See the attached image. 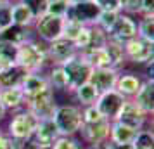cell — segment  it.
<instances>
[{"mask_svg":"<svg viewBox=\"0 0 154 149\" xmlns=\"http://www.w3.org/2000/svg\"><path fill=\"white\" fill-rule=\"evenodd\" d=\"M133 102L146 114L152 116L154 113V80L152 78L142 80V85H140L137 95L133 97Z\"/></svg>","mask_w":154,"mask_h":149,"instance_id":"cell-16","label":"cell"},{"mask_svg":"<svg viewBox=\"0 0 154 149\" xmlns=\"http://www.w3.org/2000/svg\"><path fill=\"white\" fill-rule=\"evenodd\" d=\"M147 120H149V114H146L142 109H140L133 99H126L125 106L121 109V113L118 116V121L119 123H123L126 127H132L135 130H142V128L146 127Z\"/></svg>","mask_w":154,"mask_h":149,"instance_id":"cell-13","label":"cell"},{"mask_svg":"<svg viewBox=\"0 0 154 149\" xmlns=\"http://www.w3.org/2000/svg\"><path fill=\"white\" fill-rule=\"evenodd\" d=\"M50 149H85L83 142L75 135H59Z\"/></svg>","mask_w":154,"mask_h":149,"instance_id":"cell-31","label":"cell"},{"mask_svg":"<svg viewBox=\"0 0 154 149\" xmlns=\"http://www.w3.org/2000/svg\"><path fill=\"white\" fill-rule=\"evenodd\" d=\"M88 149H106L104 144H100V146H94V147H88Z\"/></svg>","mask_w":154,"mask_h":149,"instance_id":"cell-46","label":"cell"},{"mask_svg":"<svg viewBox=\"0 0 154 149\" xmlns=\"http://www.w3.org/2000/svg\"><path fill=\"white\" fill-rule=\"evenodd\" d=\"M69 0H49V5H47V14L52 16H66V11L69 7Z\"/></svg>","mask_w":154,"mask_h":149,"instance_id":"cell-37","label":"cell"},{"mask_svg":"<svg viewBox=\"0 0 154 149\" xmlns=\"http://www.w3.org/2000/svg\"><path fill=\"white\" fill-rule=\"evenodd\" d=\"M102 118L104 116L99 113L95 104L82 107V123H94V121H99V120H102Z\"/></svg>","mask_w":154,"mask_h":149,"instance_id":"cell-38","label":"cell"},{"mask_svg":"<svg viewBox=\"0 0 154 149\" xmlns=\"http://www.w3.org/2000/svg\"><path fill=\"white\" fill-rule=\"evenodd\" d=\"M47 87H49V82H47L43 73H28L26 78L23 80L21 83V90L24 94V97L29 99V97H33L36 94H40Z\"/></svg>","mask_w":154,"mask_h":149,"instance_id":"cell-21","label":"cell"},{"mask_svg":"<svg viewBox=\"0 0 154 149\" xmlns=\"http://www.w3.org/2000/svg\"><path fill=\"white\" fill-rule=\"evenodd\" d=\"M104 146H106V149H135L133 147V142L132 144H116V142L107 141V142H104Z\"/></svg>","mask_w":154,"mask_h":149,"instance_id":"cell-43","label":"cell"},{"mask_svg":"<svg viewBox=\"0 0 154 149\" xmlns=\"http://www.w3.org/2000/svg\"><path fill=\"white\" fill-rule=\"evenodd\" d=\"M95 5L100 11H107V12H121L119 9V0H94Z\"/></svg>","mask_w":154,"mask_h":149,"instance_id":"cell-41","label":"cell"},{"mask_svg":"<svg viewBox=\"0 0 154 149\" xmlns=\"http://www.w3.org/2000/svg\"><path fill=\"white\" fill-rule=\"evenodd\" d=\"M107 42V33L104 29H100L97 24L90 26V38H88V45L87 49H97V47H104ZM85 49V50H87Z\"/></svg>","mask_w":154,"mask_h":149,"instance_id":"cell-32","label":"cell"},{"mask_svg":"<svg viewBox=\"0 0 154 149\" xmlns=\"http://www.w3.org/2000/svg\"><path fill=\"white\" fill-rule=\"evenodd\" d=\"M38 121L40 120L29 109L23 107L19 111H14L12 118L7 123V132L5 134H9L16 141H28L38 127Z\"/></svg>","mask_w":154,"mask_h":149,"instance_id":"cell-3","label":"cell"},{"mask_svg":"<svg viewBox=\"0 0 154 149\" xmlns=\"http://www.w3.org/2000/svg\"><path fill=\"white\" fill-rule=\"evenodd\" d=\"M125 59L133 64H149L154 59V42H149L146 38L133 36L132 40L123 43Z\"/></svg>","mask_w":154,"mask_h":149,"instance_id":"cell-7","label":"cell"},{"mask_svg":"<svg viewBox=\"0 0 154 149\" xmlns=\"http://www.w3.org/2000/svg\"><path fill=\"white\" fill-rule=\"evenodd\" d=\"M137 36L154 42V16H140L137 21Z\"/></svg>","mask_w":154,"mask_h":149,"instance_id":"cell-29","label":"cell"},{"mask_svg":"<svg viewBox=\"0 0 154 149\" xmlns=\"http://www.w3.org/2000/svg\"><path fill=\"white\" fill-rule=\"evenodd\" d=\"M17 64L23 66L29 73H43V70L49 66L47 43L40 42L36 38H31L26 43L19 45V49H17Z\"/></svg>","mask_w":154,"mask_h":149,"instance_id":"cell-1","label":"cell"},{"mask_svg":"<svg viewBox=\"0 0 154 149\" xmlns=\"http://www.w3.org/2000/svg\"><path fill=\"white\" fill-rule=\"evenodd\" d=\"M57 106L59 104L56 102V90H52L50 87L43 88L40 94L26 99V102H24V107L29 109L38 120H49V118H52Z\"/></svg>","mask_w":154,"mask_h":149,"instance_id":"cell-5","label":"cell"},{"mask_svg":"<svg viewBox=\"0 0 154 149\" xmlns=\"http://www.w3.org/2000/svg\"><path fill=\"white\" fill-rule=\"evenodd\" d=\"M0 132H2V130H0Z\"/></svg>","mask_w":154,"mask_h":149,"instance_id":"cell-47","label":"cell"},{"mask_svg":"<svg viewBox=\"0 0 154 149\" xmlns=\"http://www.w3.org/2000/svg\"><path fill=\"white\" fill-rule=\"evenodd\" d=\"M80 2H90V0H69V4H80Z\"/></svg>","mask_w":154,"mask_h":149,"instance_id":"cell-45","label":"cell"},{"mask_svg":"<svg viewBox=\"0 0 154 149\" xmlns=\"http://www.w3.org/2000/svg\"><path fill=\"white\" fill-rule=\"evenodd\" d=\"M140 2L142 0H119V9L125 14L139 16L140 14Z\"/></svg>","mask_w":154,"mask_h":149,"instance_id":"cell-39","label":"cell"},{"mask_svg":"<svg viewBox=\"0 0 154 149\" xmlns=\"http://www.w3.org/2000/svg\"><path fill=\"white\" fill-rule=\"evenodd\" d=\"M140 85H142V78L137 73H119L116 85H114V90H118L126 99H133L139 92Z\"/></svg>","mask_w":154,"mask_h":149,"instance_id":"cell-17","label":"cell"},{"mask_svg":"<svg viewBox=\"0 0 154 149\" xmlns=\"http://www.w3.org/2000/svg\"><path fill=\"white\" fill-rule=\"evenodd\" d=\"M29 71H26L23 66L14 64L11 68L0 70V88H12V87H21L23 80L26 78Z\"/></svg>","mask_w":154,"mask_h":149,"instance_id":"cell-20","label":"cell"},{"mask_svg":"<svg viewBox=\"0 0 154 149\" xmlns=\"http://www.w3.org/2000/svg\"><path fill=\"white\" fill-rule=\"evenodd\" d=\"M64 19L63 16H52V14H43L38 17L33 24V33H35L40 42L50 43L56 42L59 38H63V29H64Z\"/></svg>","mask_w":154,"mask_h":149,"instance_id":"cell-4","label":"cell"},{"mask_svg":"<svg viewBox=\"0 0 154 149\" xmlns=\"http://www.w3.org/2000/svg\"><path fill=\"white\" fill-rule=\"evenodd\" d=\"M82 29H83V24L66 19V21H64V29H63V38H66V40H69V42L73 43L76 40V36L80 35Z\"/></svg>","mask_w":154,"mask_h":149,"instance_id":"cell-35","label":"cell"},{"mask_svg":"<svg viewBox=\"0 0 154 149\" xmlns=\"http://www.w3.org/2000/svg\"><path fill=\"white\" fill-rule=\"evenodd\" d=\"M137 132L132 127H126L123 123H119L118 120L111 121V127H109V139L107 141L116 142V144H132L137 137Z\"/></svg>","mask_w":154,"mask_h":149,"instance_id":"cell-22","label":"cell"},{"mask_svg":"<svg viewBox=\"0 0 154 149\" xmlns=\"http://www.w3.org/2000/svg\"><path fill=\"white\" fill-rule=\"evenodd\" d=\"M12 24V0H0V31Z\"/></svg>","mask_w":154,"mask_h":149,"instance_id":"cell-33","label":"cell"},{"mask_svg":"<svg viewBox=\"0 0 154 149\" xmlns=\"http://www.w3.org/2000/svg\"><path fill=\"white\" fill-rule=\"evenodd\" d=\"M76 54L78 50L75 49V45L66 38H59L56 42L47 43V56H49L50 64H64Z\"/></svg>","mask_w":154,"mask_h":149,"instance_id":"cell-14","label":"cell"},{"mask_svg":"<svg viewBox=\"0 0 154 149\" xmlns=\"http://www.w3.org/2000/svg\"><path fill=\"white\" fill-rule=\"evenodd\" d=\"M118 14L119 12H107V11H100V14H99V19H97V24L100 29H104L106 33L112 28V24L116 23L118 19Z\"/></svg>","mask_w":154,"mask_h":149,"instance_id":"cell-36","label":"cell"},{"mask_svg":"<svg viewBox=\"0 0 154 149\" xmlns=\"http://www.w3.org/2000/svg\"><path fill=\"white\" fill-rule=\"evenodd\" d=\"M133 36H137V19L130 14L119 12L116 23L107 31V38L112 40V42L125 43L128 40H132Z\"/></svg>","mask_w":154,"mask_h":149,"instance_id":"cell-11","label":"cell"},{"mask_svg":"<svg viewBox=\"0 0 154 149\" xmlns=\"http://www.w3.org/2000/svg\"><path fill=\"white\" fill-rule=\"evenodd\" d=\"M109 127H111V121L102 118V120L94 121V123H82L78 134L82 137V142L88 144V147H94V146H100V144L107 142Z\"/></svg>","mask_w":154,"mask_h":149,"instance_id":"cell-9","label":"cell"},{"mask_svg":"<svg viewBox=\"0 0 154 149\" xmlns=\"http://www.w3.org/2000/svg\"><path fill=\"white\" fill-rule=\"evenodd\" d=\"M23 141H16L9 134L0 132V149H21Z\"/></svg>","mask_w":154,"mask_h":149,"instance_id":"cell-40","label":"cell"},{"mask_svg":"<svg viewBox=\"0 0 154 149\" xmlns=\"http://www.w3.org/2000/svg\"><path fill=\"white\" fill-rule=\"evenodd\" d=\"M35 38L33 28H26V26H17V24H11L9 28L0 31V42H9L14 45H23L28 40Z\"/></svg>","mask_w":154,"mask_h":149,"instance_id":"cell-18","label":"cell"},{"mask_svg":"<svg viewBox=\"0 0 154 149\" xmlns=\"http://www.w3.org/2000/svg\"><path fill=\"white\" fill-rule=\"evenodd\" d=\"M139 16H154V0H142L140 2Z\"/></svg>","mask_w":154,"mask_h":149,"instance_id":"cell-42","label":"cell"},{"mask_svg":"<svg viewBox=\"0 0 154 149\" xmlns=\"http://www.w3.org/2000/svg\"><path fill=\"white\" fill-rule=\"evenodd\" d=\"M63 66L64 73H66V76H68V83H69V90L68 92H75L80 85H83L88 82L90 78V73H92V68L90 64L85 61L83 57L76 54L75 57H71L69 61H66Z\"/></svg>","mask_w":154,"mask_h":149,"instance_id":"cell-6","label":"cell"},{"mask_svg":"<svg viewBox=\"0 0 154 149\" xmlns=\"http://www.w3.org/2000/svg\"><path fill=\"white\" fill-rule=\"evenodd\" d=\"M106 52L109 56V61H111V68L112 70H118L125 64V50H123V43H118V42H112L107 38V42L104 45Z\"/></svg>","mask_w":154,"mask_h":149,"instance_id":"cell-27","label":"cell"},{"mask_svg":"<svg viewBox=\"0 0 154 149\" xmlns=\"http://www.w3.org/2000/svg\"><path fill=\"white\" fill-rule=\"evenodd\" d=\"M52 120L59 135H76L82 127V107L75 104H61L56 107Z\"/></svg>","mask_w":154,"mask_h":149,"instance_id":"cell-2","label":"cell"},{"mask_svg":"<svg viewBox=\"0 0 154 149\" xmlns=\"http://www.w3.org/2000/svg\"><path fill=\"white\" fill-rule=\"evenodd\" d=\"M5 116H7V111H5V107L2 106V102H0V121L4 120Z\"/></svg>","mask_w":154,"mask_h":149,"instance_id":"cell-44","label":"cell"},{"mask_svg":"<svg viewBox=\"0 0 154 149\" xmlns=\"http://www.w3.org/2000/svg\"><path fill=\"white\" fill-rule=\"evenodd\" d=\"M135 149H154V134L151 128H142L137 132V137L133 141Z\"/></svg>","mask_w":154,"mask_h":149,"instance_id":"cell-30","label":"cell"},{"mask_svg":"<svg viewBox=\"0 0 154 149\" xmlns=\"http://www.w3.org/2000/svg\"><path fill=\"white\" fill-rule=\"evenodd\" d=\"M12 24L26 26V28H33L35 24V17L31 14V11L19 0H12Z\"/></svg>","mask_w":154,"mask_h":149,"instance_id":"cell-25","label":"cell"},{"mask_svg":"<svg viewBox=\"0 0 154 149\" xmlns=\"http://www.w3.org/2000/svg\"><path fill=\"white\" fill-rule=\"evenodd\" d=\"M57 137H59V130H57L54 120L49 118V120L38 121V127L33 132V135L29 137V141L33 142L38 149H50Z\"/></svg>","mask_w":154,"mask_h":149,"instance_id":"cell-12","label":"cell"},{"mask_svg":"<svg viewBox=\"0 0 154 149\" xmlns=\"http://www.w3.org/2000/svg\"><path fill=\"white\" fill-rule=\"evenodd\" d=\"M78 54H80L87 63L90 64L92 70H99V68H111V61H109V56H107V52H106L104 47L87 49V50L78 52Z\"/></svg>","mask_w":154,"mask_h":149,"instance_id":"cell-23","label":"cell"},{"mask_svg":"<svg viewBox=\"0 0 154 149\" xmlns=\"http://www.w3.org/2000/svg\"><path fill=\"white\" fill-rule=\"evenodd\" d=\"M99 14H100V9L95 5L94 0H90V2L71 4L68 7V11H66L64 19L76 21L80 24H83V26H94L99 19Z\"/></svg>","mask_w":154,"mask_h":149,"instance_id":"cell-10","label":"cell"},{"mask_svg":"<svg viewBox=\"0 0 154 149\" xmlns=\"http://www.w3.org/2000/svg\"><path fill=\"white\" fill-rule=\"evenodd\" d=\"M0 102L5 107V111H19L24 107L26 97L23 94L21 87H12V88H0Z\"/></svg>","mask_w":154,"mask_h":149,"instance_id":"cell-19","label":"cell"},{"mask_svg":"<svg viewBox=\"0 0 154 149\" xmlns=\"http://www.w3.org/2000/svg\"><path fill=\"white\" fill-rule=\"evenodd\" d=\"M45 78L49 82V87L52 90H69V83H68V76L64 73L61 64H50L49 66V75H45Z\"/></svg>","mask_w":154,"mask_h":149,"instance_id":"cell-24","label":"cell"},{"mask_svg":"<svg viewBox=\"0 0 154 149\" xmlns=\"http://www.w3.org/2000/svg\"><path fill=\"white\" fill-rule=\"evenodd\" d=\"M17 45L9 42H0V70H5L17 64Z\"/></svg>","mask_w":154,"mask_h":149,"instance_id":"cell-28","label":"cell"},{"mask_svg":"<svg viewBox=\"0 0 154 149\" xmlns=\"http://www.w3.org/2000/svg\"><path fill=\"white\" fill-rule=\"evenodd\" d=\"M118 75H119L118 70H112V68H99V70H92L88 82L95 87V90L99 94H104L107 90H112L114 88L116 80H118Z\"/></svg>","mask_w":154,"mask_h":149,"instance_id":"cell-15","label":"cell"},{"mask_svg":"<svg viewBox=\"0 0 154 149\" xmlns=\"http://www.w3.org/2000/svg\"><path fill=\"white\" fill-rule=\"evenodd\" d=\"M21 4H24L26 7L31 11V14L35 17V21L38 17H42L43 14H47V5H49V0H19Z\"/></svg>","mask_w":154,"mask_h":149,"instance_id":"cell-34","label":"cell"},{"mask_svg":"<svg viewBox=\"0 0 154 149\" xmlns=\"http://www.w3.org/2000/svg\"><path fill=\"white\" fill-rule=\"evenodd\" d=\"M125 102H126V97H123L118 90L112 88V90H107V92L99 95L95 107L107 121H116L123 106H125Z\"/></svg>","mask_w":154,"mask_h":149,"instance_id":"cell-8","label":"cell"},{"mask_svg":"<svg viewBox=\"0 0 154 149\" xmlns=\"http://www.w3.org/2000/svg\"><path fill=\"white\" fill-rule=\"evenodd\" d=\"M73 94H75V97H76L78 104H80L82 107L95 104V102H97V99H99V95H100V94L95 90V87L92 85L90 82H87V83H83V85H80Z\"/></svg>","mask_w":154,"mask_h":149,"instance_id":"cell-26","label":"cell"}]
</instances>
